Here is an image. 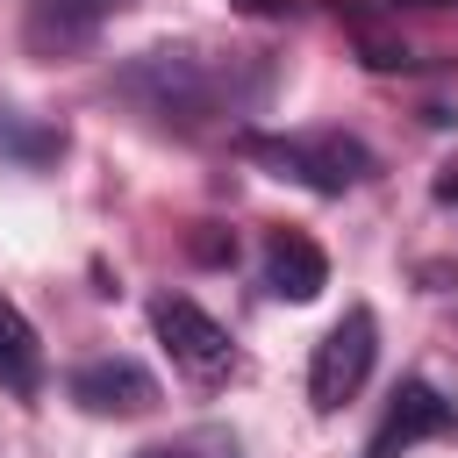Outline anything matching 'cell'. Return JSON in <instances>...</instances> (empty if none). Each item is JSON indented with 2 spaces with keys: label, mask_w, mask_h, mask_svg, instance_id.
Returning <instances> with one entry per match:
<instances>
[{
  "label": "cell",
  "mask_w": 458,
  "mask_h": 458,
  "mask_svg": "<svg viewBox=\"0 0 458 458\" xmlns=\"http://www.w3.org/2000/svg\"><path fill=\"white\" fill-rule=\"evenodd\" d=\"M143 458H243V451H236L229 429H186V437H172V444H150Z\"/></svg>",
  "instance_id": "obj_11"
},
{
  "label": "cell",
  "mask_w": 458,
  "mask_h": 458,
  "mask_svg": "<svg viewBox=\"0 0 458 458\" xmlns=\"http://www.w3.org/2000/svg\"><path fill=\"white\" fill-rule=\"evenodd\" d=\"M64 394L86 415H150L157 408V379L136 358H86V365H72Z\"/></svg>",
  "instance_id": "obj_7"
},
{
  "label": "cell",
  "mask_w": 458,
  "mask_h": 458,
  "mask_svg": "<svg viewBox=\"0 0 458 458\" xmlns=\"http://www.w3.org/2000/svg\"><path fill=\"white\" fill-rule=\"evenodd\" d=\"M0 386L7 394H36L43 386V344H36L29 315L7 308V301H0Z\"/></svg>",
  "instance_id": "obj_9"
},
{
  "label": "cell",
  "mask_w": 458,
  "mask_h": 458,
  "mask_svg": "<svg viewBox=\"0 0 458 458\" xmlns=\"http://www.w3.org/2000/svg\"><path fill=\"white\" fill-rule=\"evenodd\" d=\"M372 358H379V322H372V308H344V315L329 322V336L315 344V358H308V401H315L322 415H336V408L372 379Z\"/></svg>",
  "instance_id": "obj_3"
},
{
  "label": "cell",
  "mask_w": 458,
  "mask_h": 458,
  "mask_svg": "<svg viewBox=\"0 0 458 458\" xmlns=\"http://www.w3.org/2000/svg\"><path fill=\"white\" fill-rule=\"evenodd\" d=\"M437 200H458V165H444V179H437Z\"/></svg>",
  "instance_id": "obj_13"
},
{
  "label": "cell",
  "mask_w": 458,
  "mask_h": 458,
  "mask_svg": "<svg viewBox=\"0 0 458 458\" xmlns=\"http://www.w3.org/2000/svg\"><path fill=\"white\" fill-rule=\"evenodd\" d=\"M0 157H14V165H29V172H36V165H57V157H64V129L0 107Z\"/></svg>",
  "instance_id": "obj_10"
},
{
  "label": "cell",
  "mask_w": 458,
  "mask_h": 458,
  "mask_svg": "<svg viewBox=\"0 0 458 458\" xmlns=\"http://www.w3.org/2000/svg\"><path fill=\"white\" fill-rule=\"evenodd\" d=\"M243 157L265 165L272 179H293L308 193H344L358 179H372V143L344 136V129H301V136H243Z\"/></svg>",
  "instance_id": "obj_2"
},
{
  "label": "cell",
  "mask_w": 458,
  "mask_h": 458,
  "mask_svg": "<svg viewBox=\"0 0 458 458\" xmlns=\"http://www.w3.org/2000/svg\"><path fill=\"white\" fill-rule=\"evenodd\" d=\"M136 0H21V50L43 64H72L100 43V29L114 14H129Z\"/></svg>",
  "instance_id": "obj_4"
},
{
  "label": "cell",
  "mask_w": 458,
  "mask_h": 458,
  "mask_svg": "<svg viewBox=\"0 0 458 458\" xmlns=\"http://www.w3.org/2000/svg\"><path fill=\"white\" fill-rule=\"evenodd\" d=\"M150 329H157V344H165V358L179 365V372H193V379H222L229 365H236V344H229V329L200 308V301H186V293H165V301H150Z\"/></svg>",
  "instance_id": "obj_5"
},
{
  "label": "cell",
  "mask_w": 458,
  "mask_h": 458,
  "mask_svg": "<svg viewBox=\"0 0 458 458\" xmlns=\"http://www.w3.org/2000/svg\"><path fill=\"white\" fill-rule=\"evenodd\" d=\"M193 258L222 265V258H236V236H193Z\"/></svg>",
  "instance_id": "obj_12"
},
{
  "label": "cell",
  "mask_w": 458,
  "mask_h": 458,
  "mask_svg": "<svg viewBox=\"0 0 458 458\" xmlns=\"http://www.w3.org/2000/svg\"><path fill=\"white\" fill-rule=\"evenodd\" d=\"M243 7H250V14H279V0H243Z\"/></svg>",
  "instance_id": "obj_14"
},
{
  "label": "cell",
  "mask_w": 458,
  "mask_h": 458,
  "mask_svg": "<svg viewBox=\"0 0 458 458\" xmlns=\"http://www.w3.org/2000/svg\"><path fill=\"white\" fill-rule=\"evenodd\" d=\"M394 7H451V0H394Z\"/></svg>",
  "instance_id": "obj_15"
},
{
  "label": "cell",
  "mask_w": 458,
  "mask_h": 458,
  "mask_svg": "<svg viewBox=\"0 0 458 458\" xmlns=\"http://www.w3.org/2000/svg\"><path fill=\"white\" fill-rule=\"evenodd\" d=\"M451 429H458V408L429 379H401L386 415H379V429L365 437V458H408L422 437H451Z\"/></svg>",
  "instance_id": "obj_6"
},
{
  "label": "cell",
  "mask_w": 458,
  "mask_h": 458,
  "mask_svg": "<svg viewBox=\"0 0 458 458\" xmlns=\"http://www.w3.org/2000/svg\"><path fill=\"white\" fill-rule=\"evenodd\" d=\"M329 286V258H322V243L315 236H301V229H279L272 243H265V293L272 301H315Z\"/></svg>",
  "instance_id": "obj_8"
},
{
  "label": "cell",
  "mask_w": 458,
  "mask_h": 458,
  "mask_svg": "<svg viewBox=\"0 0 458 458\" xmlns=\"http://www.w3.org/2000/svg\"><path fill=\"white\" fill-rule=\"evenodd\" d=\"M114 93H122L136 114L165 122V129H200V122L258 100V93H265V72L236 79V57L222 64V57H200V50H136V57L114 72Z\"/></svg>",
  "instance_id": "obj_1"
}]
</instances>
